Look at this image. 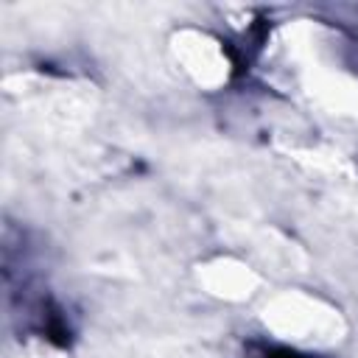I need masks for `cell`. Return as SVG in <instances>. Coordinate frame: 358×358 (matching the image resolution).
<instances>
[{
    "mask_svg": "<svg viewBox=\"0 0 358 358\" xmlns=\"http://www.w3.org/2000/svg\"><path fill=\"white\" fill-rule=\"evenodd\" d=\"M249 358H313V355H305L299 350H291V347H282V344H266V341H252L246 347Z\"/></svg>",
    "mask_w": 358,
    "mask_h": 358,
    "instance_id": "obj_1",
    "label": "cell"
}]
</instances>
